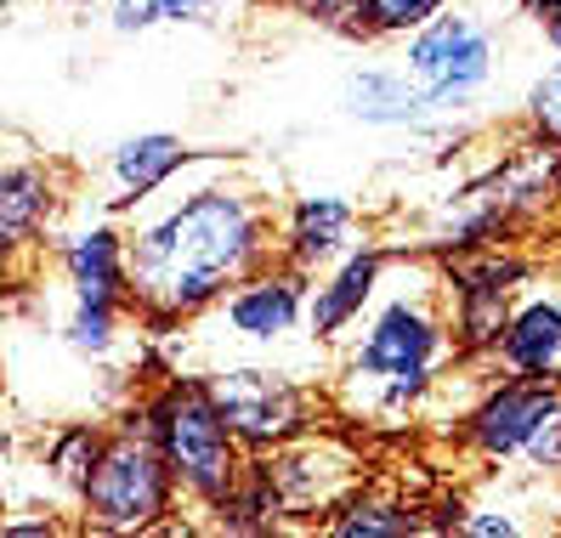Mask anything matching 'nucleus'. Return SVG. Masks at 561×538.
I'll return each instance as SVG.
<instances>
[{
  "label": "nucleus",
  "instance_id": "obj_1",
  "mask_svg": "<svg viewBox=\"0 0 561 538\" xmlns=\"http://www.w3.org/2000/svg\"><path fill=\"white\" fill-rule=\"evenodd\" d=\"M284 198L261 164L227 148L193 159L137 210H125L130 307L142 334H171L205 318L250 273L278 261Z\"/></svg>",
  "mask_w": 561,
  "mask_h": 538
},
{
  "label": "nucleus",
  "instance_id": "obj_2",
  "mask_svg": "<svg viewBox=\"0 0 561 538\" xmlns=\"http://www.w3.org/2000/svg\"><path fill=\"white\" fill-rule=\"evenodd\" d=\"M459 363L466 357L454 341L443 261L420 250H391L375 307L335 346L329 409L363 431H409Z\"/></svg>",
  "mask_w": 561,
  "mask_h": 538
},
{
  "label": "nucleus",
  "instance_id": "obj_3",
  "mask_svg": "<svg viewBox=\"0 0 561 538\" xmlns=\"http://www.w3.org/2000/svg\"><path fill=\"white\" fill-rule=\"evenodd\" d=\"M516 28H527L516 0H454L409 41H398V62L432 91V103L454 125L488 119L493 91L505 85L516 57Z\"/></svg>",
  "mask_w": 561,
  "mask_h": 538
},
{
  "label": "nucleus",
  "instance_id": "obj_4",
  "mask_svg": "<svg viewBox=\"0 0 561 538\" xmlns=\"http://www.w3.org/2000/svg\"><path fill=\"white\" fill-rule=\"evenodd\" d=\"M561 205V142H545L522 125V142L511 153H493L477 176L454 182L425 210V250H471L500 244L516 227H534Z\"/></svg>",
  "mask_w": 561,
  "mask_h": 538
},
{
  "label": "nucleus",
  "instance_id": "obj_5",
  "mask_svg": "<svg viewBox=\"0 0 561 538\" xmlns=\"http://www.w3.org/2000/svg\"><path fill=\"white\" fill-rule=\"evenodd\" d=\"M137 409H142V425L153 431L159 454L171 459V470H176L182 504L199 511L205 527H210L216 511L250 477L255 454L244 448V436L227 425V414L216 409L205 375H164V380H153L137 397Z\"/></svg>",
  "mask_w": 561,
  "mask_h": 538
},
{
  "label": "nucleus",
  "instance_id": "obj_6",
  "mask_svg": "<svg viewBox=\"0 0 561 538\" xmlns=\"http://www.w3.org/2000/svg\"><path fill=\"white\" fill-rule=\"evenodd\" d=\"M176 511H182L176 470L159 454L153 431L142 425V409L130 402L108 425L103 459H96L75 516L85 533H176V527H187V522H176Z\"/></svg>",
  "mask_w": 561,
  "mask_h": 538
},
{
  "label": "nucleus",
  "instance_id": "obj_7",
  "mask_svg": "<svg viewBox=\"0 0 561 538\" xmlns=\"http://www.w3.org/2000/svg\"><path fill=\"white\" fill-rule=\"evenodd\" d=\"M454 448L482 465L561 477V375H493L454 420Z\"/></svg>",
  "mask_w": 561,
  "mask_h": 538
},
{
  "label": "nucleus",
  "instance_id": "obj_8",
  "mask_svg": "<svg viewBox=\"0 0 561 538\" xmlns=\"http://www.w3.org/2000/svg\"><path fill=\"white\" fill-rule=\"evenodd\" d=\"M199 375L250 454H267L289 443V436L312 431L323 414V397H329L323 380H307L284 357H216Z\"/></svg>",
  "mask_w": 561,
  "mask_h": 538
},
{
  "label": "nucleus",
  "instance_id": "obj_9",
  "mask_svg": "<svg viewBox=\"0 0 561 538\" xmlns=\"http://www.w3.org/2000/svg\"><path fill=\"white\" fill-rule=\"evenodd\" d=\"M255 470L284 504V527H329V516L375 477L369 448L323 420L301 436H289V443L255 454Z\"/></svg>",
  "mask_w": 561,
  "mask_h": 538
},
{
  "label": "nucleus",
  "instance_id": "obj_10",
  "mask_svg": "<svg viewBox=\"0 0 561 538\" xmlns=\"http://www.w3.org/2000/svg\"><path fill=\"white\" fill-rule=\"evenodd\" d=\"M539 278V261L500 244H471V250H448L443 255V289H448V318H454V341L466 363H493V346L516 312V295Z\"/></svg>",
  "mask_w": 561,
  "mask_h": 538
},
{
  "label": "nucleus",
  "instance_id": "obj_11",
  "mask_svg": "<svg viewBox=\"0 0 561 538\" xmlns=\"http://www.w3.org/2000/svg\"><path fill=\"white\" fill-rule=\"evenodd\" d=\"M335 103L352 125H369V130H391V137H420V142H454L466 137V125H454L432 91H425L403 62H357L346 69Z\"/></svg>",
  "mask_w": 561,
  "mask_h": 538
},
{
  "label": "nucleus",
  "instance_id": "obj_12",
  "mask_svg": "<svg viewBox=\"0 0 561 538\" xmlns=\"http://www.w3.org/2000/svg\"><path fill=\"white\" fill-rule=\"evenodd\" d=\"M62 216H69V176H62V164L12 153L7 171H0V244H7L12 278H23V266L46 255Z\"/></svg>",
  "mask_w": 561,
  "mask_h": 538
},
{
  "label": "nucleus",
  "instance_id": "obj_13",
  "mask_svg": "<svg viewBox=\"0 0 561 538\" xmlns=\"http://www.w3.org/2000/svg\"><path fill=\"white\" fill-rule=\"evenodd\" d=\"M357 244H369V227H363V210L346 193H301L284 205L278 221V261L301 266V273H323L341 255H352Z\"/></svg>",
  "mask_w": 561,
  "mask_h": 538
},
{
  "label": "nucleus",
  "instance_id": "obj_14",
  "mask_svg": "<svg viewBox=\"0 0 561 538\" xmlns=\"http://www.w3.org/2000/svg\"><path fill=\"white\" fill-rule=\"evenodd\" d=\"M386 266H391V244L369 239L357 244L352 255H341L335 266H323V273L312 278V307H307V329L312 341L335 352L346 334L357 329V318L375 307V295L386 284Z\"/></svg>",
  "mask_w": 561,
  "mask_h": 538
},
{
  "label": "nucleus",
  "instance_id": "obj_15",
  "mask_svg": "<svg viewBox=\"0 0 561 538\" xmlns=\"http://www.w3.org/2000/svg\"><path fill=\"white\" fill-rule=\"evenodd\" d=\"M187 159H193V142L176 137V130H137V137H125V142L108 148V159H103V187H96L91 198H96L103 210L125 216V210H137L142 198H153Z\"/></svg>",
  "mask_w": 561,
  "mask_h": 538
},
{
  "label": "nucleus",
  "instance_id": "obj_16",
  "mask_svg": "<svg viewBox=\"0 0 561 538\" xmlns=\"http://www.w3.org/2000/svg\"><path fill=\"white\" fill-rule=\"evenodd\" d=\"M500 375H561V284L534 278L516 295V312L493 346Z\"/></svg>",
  "mask_w": 561,
  "mask_h": 538
},
{
  "label": "nucleus",
  "instance_id": "obj_17",
  "mask_svg": "<svg viewBox=\"0 0 561 538\" xmlns=\"http://www.w3.org/2000/svg\"><path fill=\"white\" fill-rule=\"evenodd\" d=\"M323 533H335V538H409V533H437V522L425 516V504L409 499L403 488L369 477L335 516H329Z\"/></svg>",
  "mask_w": 561,
  "mask_h": 538
},
{
  "label": "nucleus",
  "instance_id": "obj_18",
  "mask_svg": "<svg viewBox=\"0 0 561 538\" xmlns=\"http://www.w3.org/2000/svg\"><path fill=\"white\" fill-rule=\"evenodd\" d=\"M244 0H108L103 23L114 35H153V28H227Z\"/></svg>",
  "mask_w": 561,
  "mask_h": 538
},
{
  "label": "nucleus",
  "instance_id": "obj_19",
  "mask_svg": "<svg viewBox=\"0 0 561 538\" xmlns=\"http://www.w3.org/2000/svg\"><path fill=\"white\" fill-rule=\"evenodd\" d=\"M103 443H108V425H96V420H69V425H57V431L46 436L41 470H46L51 488L69 499V504H80L96 459H103Z\"/></svg>",
  "mask_w": 561,
  "mask_h": 538
},
{
  "label": "nucleus",
  "instance_id": "obj_20",
  "mask_svg": "<svg viewBox=\"0 0 561 538\" xmlns=\"http://www.w3.org/2000/svg\"><path fill=\"white\" fill-rule=\"evenodd\" d=\"M137 318V307H125V300H75L69 295V312H62L57 334L62 346L85 363H114V352L125 346V329Z\"/></svg>",
  "mask_w": 561,
  "mask_h": 538
},
{
  "label": "nucleus",
  "instance_id": "obj_21",
  "mask_svg": "<svg viewBox=\"0 0 561 538\" xmlns=\"http://www.w3.org/2000/svg\"><path fill=\"white\" fill-rule=\"evenodd\" d=\"M522 125L545 142H561V51L522 85Z\"/></svg>",
  "mask_w": 561,
  "mask_h": 538
},
{
  "label": "nucleus",
  "instance_id": "obj_22",
  "mask_svg": "<svg viewBox=\"0 0 561 538\" xmlns=\"http://www.w3.org/2000/svg\"><path fill=\"white\" fill-rule=\"evenodd\" d=\"M284 7L323 28V35H341V41H369V0H284Z\"/></svg>",
  "mask_w": 561,
  "mask_h": 538
},
{
  "label": "nucleus",
  "instance_id": "obj_23",
  "mask_svg": "<svg viewBox=\"0 0 561 538\" xmlns=\"http://www.w3.org/2000/svg\"><path fill=\"white\" fill-rule=\"evenodd\" d=\"M454 0H369V41H409Z\"/></svg>",
  "mask_w": 561,
  "mask_h": 538
},
{
  "label": "nucleus",
  "instance_id": "obj_24",
  "mask_svg": "<svg viewBox=\"0 0 561 538\" xmlns=\"http://www.w3.org/2000/svg\"><path fill=\"white\" fill-rule=\"evenodd\" d=\"M7 533L12 538H57V533H69L57 516H7Z\"/></svg>",
  "mask_w": 561,
  "mask_h": 538
},
{
  "label": "nucleus",
  "instance_id": "obj_25",
  "mask_svg": "<svg viewBox=\"0 0 561 538\" xmlns=\"http://www.w3.org/2000/svg\"><path fill=\"white\" fill-rule=\"evenodd\" d=\"M516 7H522V18L534 23V28H545V23L561 18V0H516Z\"/></svg>",
  "mask_w": 561,
  "mask_h": 538
},
{
  "label": "nucleus",
  "instance_id": "obj_26",
  "mask_svg": "<svg viewBox=\"0 0 561 538\" xmlns=\"http://www.w3.org/2000/svg\"><path fill=\"white\" fill-rule=\"evenodd\" d=\"M539 41H545V51H561V18L539 28Z\"/></svg>",
  "mask_w": 561,
  "mask_h": 538
},
{
  "label": "nucleus",
  "instance_id": "obj_27",
  "mask_svg": "<svg viewBox=\"0 0 561 538\" xmlns=\"http://www.w3.org/2000/svg\"><path fill=\"white\" fill-rule=\"evenodd\" d=\"M62 12H91V7H108V0H57Z\"/></svg>",
  "mask_w": 561,
  "mask_h": 538
},
{
  "label": "nucleus",
  "instance_id": "obj_28",
  "mask_svg": "<svg viewBox=\"0 0 561 538\" xmlns=\"http://www.w3.org/2000/svg\"><path fill=\"white\" fill-rule=\"evenodd\" d=\"M550 278H556V284H561V255H556V266H550Z\"/></svg>",
  "mask_w": 561,
  "mask_h": 538
}]
</instances>
